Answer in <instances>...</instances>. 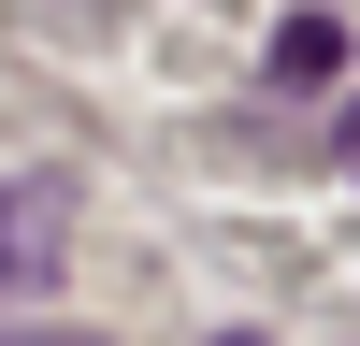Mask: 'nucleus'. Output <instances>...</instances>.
<instances>
[{
  "label": "nucleus",
  "instance_id": "obj_1",
  "mask_svg": "<svg viewBox=\"0 0 360 346\" xmlns=\"http://www.w3.org/2000/svg\"><path fill=\"white\" fill-rule=\"evenodd\" d=\"M58 260V188H0V274H44Z\"/></svg>",
  "mask_w": 360,
  "mask_h": 346
},
{
  "label": "nucleus",
  "instance_id": "obj_2",
  "mask_svg": "<svg viewBox=\"0 0 360 346\" xmlns=\"http://www.w3.org/2000/svg\"><path fill=\"white\" fill-rule=\"evenodd\" d=\"M332 72H346V29L332 15H288L274 29V86H332Z\"/></svg>",
  "mask_w": 360,
  "mask_h": 346
},
{
  "label": "nucleus",
  "instance_id": "obj_3",
  "mask_svg": "<svg viewBox=\"0 0 360 346\" xmlns=\"http://www.w3.org/2000/svg\"><path fill=\"white\" fill-rule=\"evenodd\" d=\"M346 159H360V101H346Z\"/></svg>",
  "mask_w": 360,
  "mask_h": 346
},
{
  "label": "nucleus",
  "instance_id": "obj_4",
  "mask_svg": "<svg viewBox=\"0 0 360 346\" xmlns=\"http://www.w3.org/2000/svg\"><path fill=\"white\" fill-rule=\"evenodd\" d=\"M217 346H259V332H217Z\"/></svg>",
  "mask_w": 360,
  "mask_h": 346
}]
</instances>
